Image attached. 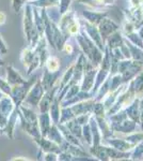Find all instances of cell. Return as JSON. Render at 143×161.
<instances>
[{"instance_id": "obj_1", "label": "cell", "mask_w": 143, "mask_h": 161, "mask_svg": "<svg viewBox=\"0 0 143 161\" xmlns=\"http://www.w3.org/2000/svg\"><path fill=\"white\" fill-rule=\"evenodd\" d=\"M4 22H6V15H4V13L0 12V25L4 24Z\"/></svg>"}]
</instances>
